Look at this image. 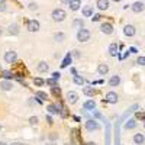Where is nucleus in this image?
Wrapping results in <instances>:
<instances>
[{
    "label": "nucleus",
    "instance_id": "f257e3e1",
    "mask_svg": "<svg viewBox=\"0 0 145 145\" xmlns=\"http://www.w3.org/2000/svg\"><path fill=\"white\" fill-rule=\"evenodd\" d=\"M90 36H91V33L86 28H81V29L77 31V41L78 42H87L90 39Z\"/></svg>",
    "mask_w": 145,
    "mask_h": 145
},
{
    "label": "nucleus",
    "instance_id": "f03ea898",
    "mask_svg": "<svg viewBox=\"0 0 145 145\" xmlns=\"http://www.w3.org/2000/svg\"><path fill=\"white\" fill-rule=\"evenodd\" d=\"M51 18L55 22H63L67 18V13H65V10H63V9H54L52 13H51Z\"/></svg>",
    "mask_w": 145,
    "mask_h": 145
},
{
    "label": "nucleus",
    "instance_id": "7ed1b4c3",
    "mask_svg": "<svg viewBox=\"0 0 145 145\" xmlns=\"http://www.w3.org/2000/svg\"><path fill=\"white\" fill-rule=\"evenodd\" d=\"M86 129L89 132H94V131H99L100 129V125L97 120H94V119H89L87 122H86Z\"/></svg>",
    "mask_w": 145,
    "mask_h": 145
},
{
    "label": "nucleus",
    "instance_id": "20e7f679",
    "mask_svg": "<svg viewBox=\"0 0 145 145\" xmlns=\"http://www.w3.org/2000/svg\"><path fill=\"white\" fill-rule=\"evenodd\" d=\"M100 31L105 33V35H112L113 33V25L110 22H103L100 25Z\"/></svg>",
    "mask_w": 145,
    "mask_h": 145
},
{
    "label": "nucleus",
    "instance_id": "39448f33",
    "mask_svg": "<svg viewBox=\"0 0 145 145\" xmlns=\"http://www.w3.org/2000/svg\"><path fill=\"white\" fill-rule=\"evenodd\" d=\"M105 100H106L107 103L115 105V103H118V100H119V96H118V93H115V91H109V93H106V96H105Z\"/></svg>",
    "mask_w": 145,
    "mask_h": 145
},
{
    "label": "nucleus",
    "instance_id": "423d86ee",
    "mask_svg": "<svg viewBox=\"0 0 145 145\" xmlns=\"http://www.w3.org/2000/svg\"><path fill=\"white\" fill-rule=\"evenodd\" d=\"M16 59H18V54H16L15 51H7V52L5 54V61H6L7 64L16 63Z\"/></svg>",
    "mask_w": 145,
    "mask_h": 145
},
{
    "label": "nucleus",
    "instance_id": "0eeeda50",
    "mask_svg": "<svg viewBox=\"0 0 145 145\" xmlns=\"http://www.w3.org/2000/svg\"><path fill=\"white\" fill-rule=\"evenodd\" d=\"M39 28H41V25H39V22H38V20L32 19V20L28 22V31H29V32H38Z\"/></svg>",
    "mask_w": 145,
    "mask_h": 145
},
{
    "label": "nucleus",
    "instance_id": "6e6552de",
    "mask_svg": "<svg viewBox=\"0 0 145 145\" xmlns=\"http://www.w3.org/2000/svg\"><path fill=\"white\" fill-rule=\"evenodd\" d=\"M77 100H78V94H77L76 91H68V93H67V102H68L70 105H76Z\"/></svg>",
    "mask_w": 145,
    "mask_h": 145
},
{
    "label": "nucleus",
    "instance_id": "1a4fd4ad",
    "mask_svg": "<svg viewBox=\"0 0 145 145\" xmlns=\"http://www.w3.org/2000/svg\"><path fill=\"white\" fill-rule=\"evenodd\" d=\"M123 33L131 38V36H135L137 29H135V26H134V25H125V28H123Z\"/></svg>",
    "mask_w": 145,
    "mask_h": 145
},
{
    "label": "nucleus",
    "instance_id": "9d476101",
    "mask_svg": "<svg viewBox=\"0 0 145 145\" xmlns=\"http://www.w3.org/2000/svg\"><path fill=\"white\" fill-rule=\"evenodd\" d=\"M131 9H132L134 13H141V12H144V9H145V5L142 2H135L134 5H132Z\"/></svg>",
    "mask_w": 145,
    "mask_h": 145
},
{
    "label": "nucleus",
    "instance_id": "9b49d317",
    "mask_svg": "<svg viewBox=\"0 0 145 145\" xmlns=\"http://www.w3.org/2000/svg\"><path fill=\"white\" fill-rule=\"evenodd\" d=\"M7 32L10 35H19V32H20L19 25H18V23H10V25L7 26Z\"/></svg>",
    "mask_w": 145,
    "mask_h": 145
},
{
    "label": "nucleus",
    "instance_id": "f8f14e48",
    "mask_svg": "<svg viewBox=\"0 0 145 145\" xmlns=\"http://www.w3.org/2000/svg\"><path fill=\"white\" fill-rule=\"evenodd\" d=\"M119 84H120V76H118V74L112 76L110 80H109V86L110 87H118Z\"/></svg>",
    "mask_w": 145,
    "mask_h": 145
},
{
    "label": "nucleus",
    "instance_id": "ddd939ff",
    "mask_svg": "<svg viewBox=\"0 0 145 145\" xmlns=\"http://www.w3.org/2000/svg\"><path fill=\"white\" fill-rule=\"evenodd\" d=\"M118 50H119V45L116 42H112L109 45V55L110 57H116L118 55Z\"/></svg>",
    "mask_w": 145,
    "mask_h": 145
},
{
    "label": "nucleus",
    "instance_id": "4468645a",
    "mask_svg": "<svg viewBox=\"0 0 145 145\" xmlns=\"http://www.w3.org/2000/svg\"><path fill=\"white\" fill-rule=\"evenodd\" d=\"M36 70H38L39 72H46L48 70H50V65H48L46 61H39L38 65H36Z\"/></svg>",
    "mask_w": 145,
    "mask_h": 145
},
{
    "label": "nucleus",
    "instance_id": "2eb2a0df",
    "mask_svg": "<svg viewBox=\"0 0 145 145\" xmlns=\"http://www.w3.org/2000/svg\"><path fill=\"white\" fill-rule=\"evenodd\" d=\"M134 142H135V145H144L145 144V137H144V134H135L134 135Z\"/></svg>",
    "mask_w": 145,
    "mask_h": 145
},
{
    "label": "nucleus",
    "instance_id": "dca6fc26",
    "mask_svg": "<svg viewBox=\"0 0 145 145\" xmlns=\"http://www.w3.org/2000/svg\"><path fill=\"white\" fill-rule=\"evenodd\" d=\"M96 6H97L99 10H107L109 9V0H97Z\"/></svg>",
    "mask_w": 145,
    "mask_h": 145
},
{
    "label": "nucleus",
    "instance_id": "f3484780",
    "mask_svg": "<svg viewBox=\"0 0 145 145\" xmlns=\"http://www.w3.org/2000/svg\"><path fill=\"white\" fill-rule=\"evenodd\" d=\"M68 6H70V9H71L72 12H76V10H78L80 6H81V0H70Z\"/></svg>",
    "mask_w": 145,
    "mask_h": 145
},
{
    "label": "nucleus",
    "instance_id": "a211bd4d",
    "mask_svg": "<svg viewBox=\"0 0 145 145\" xmlns=\"http://www.w3.org/2000/svg\"><path fill=\"white\" fill-rule=\"evenodd\" d=\"M81 13H83V16H86V18H91L93 16V6H90V5L84 6Z\"/></svg>",
    "mask_w": 145,
    "mask_h": 145
},
{
    "label": "nucleus",
    "instance_id": "6ab92c4d",
    "mask_svg": "<svg viewBox=\"0 0 145 145\" xmlns=\"http://www.w3.org/2000/svg\"><path fill=\"white\" fill-rule=\"evenodd\" d=\"M12 87H13V84H12V81H9V80H5V81H2V83H0V89H2V90H5V91H9V90H12Z\"/></svg>",
    "mask_w": 145,
    "mask_h": 145
},
{
    "label": "nucleus",
    "instance_id": "aec40b11",
    "mask_svg": "<svg viewBox=\"0 0 145 145\" xmlns=\"http://www.w3.org/2000/svg\"><path fill=\"white\" fill-rule=\"evenodd\" d=\"M83 106H84V109H86V110H89V112H90V110H94V107H96V102L90 99V100H86V102H84V105H83Z\"/></svg>",
    "mask_w": 145,
    "mask_h": 145
},
{
    "label": "nucleus",
    "instance_id": "412c9836",
    "mask_svg": "<svg viewBox=\"0 0 145 145\" xmlns=\"http://www.w3.org/2000/svg\"><path fill=\"white\" fill-rule=\"evenodd\" d=\"M137 125H138V123H137V120H135V119H129L128 122L123 125V128H125L126 131H129V129H135Z\"/></svg>",
    "mask_w": 145,
    "mask_h": 145
},
{
    "label": "nucleus",
    "instance_id": "4be33fe9",
    "mask_svg": "<svg viewBox=\"0 0 145 145\" xmlns=\"http://www.w3.org/2000/svg\"><path fill=\"white\" fill-rule=\"evenodd\" d=\"M97 72L100 76H106L107 72H109V67H107V64H99V67H97Z\"/></svg>",
    "mask_w": 145,
    "mask_h": 145
},
{
    "label": "nucleus",
    "instance_id": "5701e85b",
    "mask_svg": "<svg viewBox=\"0 0 145 145\" xmlns=\"http://www.w3.org/2000/svg\"><path fill=\"white\" fill-rule=\"evenodd\" d=\"M83 93L86 96H89V97H93V96L96 94V90L93 87H90V86H86V87H83Z\"/></svg>",
    "mask_w": 145,
    "mask_h": 145
},
{
    "label": "nucleus",
    "instance_id": "b1692460",
    "mask_svg": "<svg viewBox=\"0 0 145 145\" xmlns=\"http://www.w3.org/2000/svg\"><path fill=\"white\" fill-rule=\"evenodd\" d=\"M65 39V33L64 32H55L54 33V41L55 42H63Z\"/></svg>",
    "mask_w": 145,
    "mask_h": 145
},
{
    "label": "nucleus",
    "instance_id": "393cba45",
    "mask_svg": "<svg viewBox=\"0 0 145 145\" xmlns=\"http://www.w3.org/2000/svg\"><path fill=\"white\" fill-rule=\"evenodd\" d=\"M35 96H36V97H38L39 100H46V99H48L46 93H45V91H41V90L36 91V93H35Z\"/></svg>",
    "mask_w": 145,
    "mask_h": 145
},
{
    "label": "nucleus",
    "instance_id": "a878e982",
    "mask_svg": "<svg viewBox=\"0 0 145 145\" xmlns=\"http://www.w3.org/2000/svg\"><path fill=\"white\" fill-rule=\"evenodd\" d=\"M72 26H74V28H78V29H81V28L84 26V20H83V19H76L74 22H72Z\"/></svg>",
    "mask_w": 145,
    "mask_h": 145
},
{
    "label": "nucleus",
    "instance_id": "bb28decb",
    "mask_svg": "<svg viewBox=\"0 0 145 145\" xmlns=\"http://www.w3.org/2000/svg\"><path fill=\"white\" fill-rule=\"evenodd\" d=\"M71 58H72V57H71V54H67V55H65L64 61H63V64H61V67H63V68H65L68 64H71Z\"/></svg>",
    "mask_w": 145,
    "mask_h": 145
},
{
    "label": "nucleus",
    "instance_id": "cd10ccee",
    "mask_svg": "<svg viewBox=\"0 0 145 145\" xmlns=\"http://www.w3.org/2000/svg\"><path fill=\"white\" fill-rule=\"evenodd\" d=\"M46 110L50 112L51 115H55V113H58V110H57V105H48V106H46Z\"/></svg>",
    "mask_w": 145,
    "mask_h": 145
},
{
    "label": "nucleus",
    "instance_id": "c85d7f7f",
    "mask_svg": "<svg viewBox=\"0 0 145 145\" xmlns=\"http://www.w3.org/2000/svg\"><path fill=\"white\" fill-rule=\"evenodd\" d=\"M74 84H77V86H83L84 84V78L81 77V76H74Z\"/></svg>",
    "mask_w": 145,
    "mask_h": 145
},
{
    "label": "nucleus",
    "instance_id": "c756f323",
    "mask_svg": "<svg viewBox=\"0 0 145 145\" xmlns=\"http://www.w3.org/2000/svg\"><path fill=\"white\" fill-rule=\"evenodd\" d=\"M33 84L36 87H41V86H44L45 84V80H42L41 77H36V78H33Z\"/></svg>",
    "mask_w": 145,
    "mask_h": 145
},
{
    "label": "nucleus",
    "instance_id": "7c9ffc66",
    "mask_svg": "<svg viewBox=\"0 0 145 145\" xmlns=\"http://www.w3.org/2000/svg\"><path fill=\"white\" fill-rule=\"evenodd\" d=\"M2 77L6 78V80H10V78H13V74H12L10 71H3L2 72Z\"/></svg>",
    "mask_w": 145,
    "mask_h": 145
},
{
    "label": "nucleus",
    "instance_id": "2f4dec72",
    "mask_svg": "<svg viewBox=\"0 0 145 145\" xmlns=\"http://www.w3.org/2000/svg\"><path fill=\"white\" fill-rule=\"evenodd\" d=\"M45 84H48V86H51V87H55L57 86V81L54 78H48V80H45Z\"/></svg>",
    "mask_w": 145,
    "mask_h": 145
},
{
    "label": "nucleus",
    "instance_id": "473e14b6",
    "mask_svg": "<svg viewBox=\"0 0 145 145\" xmlns=\"http://www.w3.org/2000/svg\"><path fill=\"white\" fill-rule=\"evenodd\" d=\"M28 7H29V10H38V3L32 2V3H29V5H28Z\"/></svg>",
    "mask_w": 145,
    "mask_h": 145
},
{
    "label": "nucleus",
    "instance_id": "72a5a7b5",
    "mask_svg": "<svg viewBox=\"0 0 145 145\" xmlns=\"http://www.w3.org/2000/svg\"><path fill=\"white\" fill-rule=\"evenodd\" d=\"M137 64L145 65V57H138V58H137Z\"/></svg>",
    "mask_w": 145,
    "mask_h": 145
},
{
    "label": "nucleus",
    "instance_id": "f704fd0d",
    "mask_svg": "<svg viewBox=\"0 0 145 145\" xmlns=\"http://www.w3.org/2000/svg\"><path fill=\"white\" fill-rule=\"evenodd\" d=\"M29 123H31V125H36V123H38V118H36V116L29 118Z\"/></svg>",
    "mask_w": 145,
    "mask_h": 145
},
{
    "label": "nucleus",
    "instance_id": "c9c22d12",
    "mask_svg": "<svg viewBox=\"0 0 145 145\" xmlns=\"http://www.w3.org/2000/svg\"><path fill=\"white\" fill-rule=\"evenodd\" d=\"M52 93H54V94H58V96H59V93H61V89H59L58 86H55V87H52Z\"/></svg>",
    "mask_w": 145,
    "mask_h": 145
},
{
    "label": "nucleus",
    "instance_id": "e433bc0d",
    "mask_svg": "<svg viewBox=\"0 0 145 145\" xmlns=\"http://www.w3.org/2000/svg\"><path fill=\"white\" fill-rule=\"evenodd\" d=\"M59 77H61V74H59L58 71H55V72H52V78L57 81V80H59Z\"/></svg>",
    "mask_w": 145,
    "mask_h": 145
},
{
    "label": "nucleus",
    "instance_id": "4c0bfd02",
    "mask_svg": "<svg viewBox=\"0 0 145 145\" xmlns=\"http://www.w3.org/2000/svg\"><path fill=\"white\" fill-rule=\"evenodd\" d=\"M100 18H102L100 15H93V16H91V20H93V22H99Z\"/></svg>",
    "mask_w": 145,
    "mask_h": 145
},
{
    "label": "nucleus",
    "instance_id": "58836bf2",
    "mask_svg": "<svg viewBox=\"0 0 145 145\" xmlns=\"http://www.w3.org/2000/svg\"><path fill=\"white\" fill-rule=\"evenodd\" d=\"M5 10H6V3L0 2V12H5Z\"/></svg>",
    "mask_w": 145,
    "mask_h": 145
},
{
    "label": "nucleus",
    "instance_id": "ea45409f",
    "mask_svg": "<svg viewBox=\"0 0 145 145\" xmlns=\"http://www.w3.org/2000/svg\"><path fill=\"white\" fill-rule=\"evenodd\" d=\"M46 122H48V125H52L54 122H52V118L51 116H46Z\"/></svg>",
    "mask_w": 145,
    "mask_h": 145
},
{
    "label": "nucleus",
    "instance_id": "a19ab883",
    "mask_svg": "<svg viewBox=\"0 0 145 145\" xmlns=\"http://www.w3.org/2000/svg\"><path fill=\"white\" fill-rule=\"evenodd\" d=\"M50 138H51V139H57V135H55V132H52V134L50 135Z\"/></svg>",
    "mask_w": 145,
    "mask_h": 145
},
{
    "label": "nucleus",
    "instance_id": "79ce46f5",
    "mask_svg": "<svg viewBox=\"0 0 145 145\" xmlns=\"http://www.w3.org/2000/svg\"><path fill=\"white\" fill-rule=\"evenodd\" d=\"M72 55H74L76 58H78L80 57V51H74V54H72Z\"/></svg>",
    "mask_w": 145,
    "mask_h": 145
},
{
    "label": "nucleus",
    "instance_id": "37998d69",
    "mask_svg": "<svg viewBox=\"0 0 145 145\" xmlns=\"http://www.w3.org/2000/svg\"><path fill=\"white\" fill-rule=\"evenodd\" d=\"M71 72H72L74 76H77V71H76V68H71Z\"/></svg>",
    "mask_w": 145,
    "mask_h": 145
},
{
    "label": "nucleus",
    "instance_id": "c03bdc74",
    "mask_svg": "<svg viewBox=\"0 0 145 145\" xmlns=\"http://www.w3.org/2000/svg\"><path fill=\"white\" fill-rule=\"evenodd\" d=\"M61 3H64V5H68V3H70V0H61Z\"/></svg>",
    "mask_w": 145,
    "mask_h": 145
},
{
    "label": "nucleus",
    "instance_id": "a18cd8bd",
    "mask_svg": "<svg viewBox=\"0 0 145 145\" xmlns=\"http://www.w3.org/2000/svg\"><path fill=\"white\" fill-rule=\"evenodd\" d=\"M3 35V29H2V26H0V36Z\"/></svg>",
    "mask_w": 145,
    "mask_h": 145
},
{
    "label": "nucleus",
    "instance_id": "49530a36",
    "mask_svg": "<svg viewBox=\"0 0 145 145\" xmlns=\"http://www.w3.org/2000/svg\"><path fill=\"white\" fill-rule=\"evenodd\" d=\"M86 145H96V144H94V142H87Z\"/></svg>",
    "mask_w": 145,
    "mask_h": 145
},
{
    "label": "nucleus",
    "instance_id": "de8ad7c7",
    "mask_svg": "<svg viewBox=\"0 0 145 145\" xmlns=\"http://www.w3.org/2000/svg\"><path fill=\"white\" fill-rule=\"evenodd\" d=\"M113 2H116V3H119V2H120V0H113Z\"/></svg>",
    "mask_w": 145,
    "mask_h": 145
},
{
    "label": "nucleus",
    "instance_id": "09e8293b",
    "mask_svg": "<svg viewBox=\"0 0 145 145\" xmlns=\"http://www.w3.org/2000/svg\"><path fill=\"white\" fill-rule=\"evenodd\" d=\"M0 145H6V144H5V142H0Z\"/></svg>",
    "mask_w": 145,
    "mask_h": 145
},
{
    "label": "nucleus",
    "instance_id": "8fccbe9b",
    "mask_svg": "<svg viewBox=\"0 0 145 145\" xmlns=\"http://www.w3.org/2000/svg\"><path fill=\"white\" fill-rule=\"evenodd\" d=\"M0 131H2V125H0Z\"/></svg>",
    "mask_w": 145,
    "mask_h": 145
},
{
    "label": "nucleus",
    "instance_id": "3c124183",
    "mask_svg": "<svg viewBox=\"0 0 145 145\" xmlns=\"http://www.w3.org/2000/svg\"><path fill=\"white\" fill-rule=\"evenodd\" d=\"M51 145H52V144H51Z\"/></svg>",
    "mask_w": 145,
    "mask_h": 145
}]
</instances>
